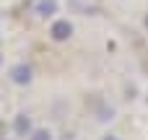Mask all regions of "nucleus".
<instances>
[{
    "mask_svg": "<svg viewBox=\"0 0 148 140\" xmlns=\"http://www.w3.org/2000/svg\"><path fill=\"white\" fill-rule=\"evenodd\" d=\"M26 10L34 18H52L57 13V0H26Z\"/></svg>",
    "mask_w": 148,
    "mask_h": 140,
    "instance_id": "nucleus-1",
    "label": "nucleus"
},
{
    "mask_svg": "<svg viewBox=\"0 0 148 140\" xmlns=\"http://www.w3.org/2000/svg\"><path fill=\"white\" fill-rule=\"evenodd\" d=\"M49 36H52L55 42H68V39L73 36V23H70L68 18H57V21L49 26Z\"/></svg>",
    "mask_w": 148,
    "mask_h": 140,
    "instance_id": "nucleus-2",
    "label": "nucleus"
},
{
    "mask_svg": "<svg viewBox=\"0 0 148 140\" xmlns=\"http://www.w3.org/2000/svg\"><path fill=\"white\" fill-rule=\"evenodd\" d=\"M10 81L16 83V86H29L31 83V78H34V70L26 65V62H18V65H13L10 68Z\"/></svg>",
    "mask_w": 148,
    "mask_h": 140,
    "instance_id": "nucleus-3",
    "label": "nucleus"
},
{
    "mask_svg": "<svg viewBox=\"0 0 148 140\" xmlns=\"http://www.w3.org/2000/svg\"><path fill=\"white\" fill-rule=\"evenodd\" d=\"M13 130H16V135H21V138L31 135V132H34V130H31V117H29V114H18V117L13 120Z\"/></svg>",
    "mask_w": 148,
    "mask_h": 140,
    "instance_id": "nucleus-4",
    "label": "nucleus"
},
{
    "mask_svg": "<svg viewBox=\"0 0 148 140\" xmlns=\"http://www.w3.org/2000/svg\"><path fill=\"white\" fill-rule=\"evenodd\" d=\"M29 140H52V132L49 130H34L29 135Z\"/></svg>",
    "mask_w": 148,
    "mask_h": 140,
    "instance_id": "nucleus-5",
    "label": "nucleus"
},
{
    "mask_svg": "<svg viewBox=\"0 0 148 140\" xmlns=\"http://www.w3.org/2000/svg\"><path fill=\"white\" fill-rule=\"evenodd\" d=\"M101 140H120V138H117V135H104Z\"/></svg>",
    "mask_w": 148,
    "mask_h": 140,
    "instance_id": "nucleus-6",
    "label": "nucleus"
},
{
    "mask_svg": "<svg viewBox=\"0 0 148 140\" xmlns=\"http://www.w3.org/2000/svg\"><path fill=\"white\" fill-rule=\"evenodd\" d=\"M143 23H146V29H148V13H146V21H143Z\"/></svg>",
    "mask_w": 148,
    "mask_h": 140,
    "instance_id": "nucleus-7",
    "label": "nucleus"
},
{
    "mask_svg": "<svg viewBox=\"0 0 148 140\" xmlns=\"http://www.w3.org/2000/svg\"><path fill=\"white\" fill-rule=\"evenodd\" d=\"M0 62H3V57H0Z\"/></svg>",
    "mask_w": 148,
    "mask_h": 140,
    "instance_id": "nucleus-8",
    "label": "nucleus"
}]
</instances>
